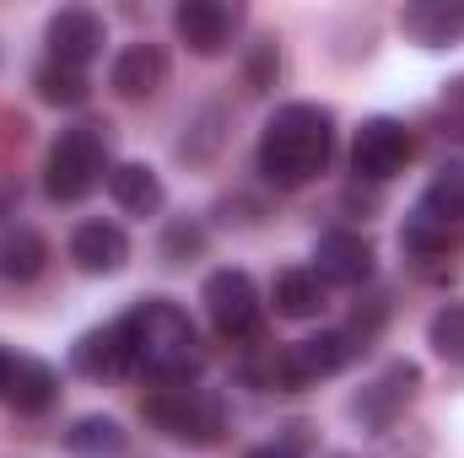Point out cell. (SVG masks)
Here are the masks:
<instances>
[{"instance_id": "4", "label": "cell", "mask_w": 464, "mask_h": 458, "mask_svg": "<svg viewBox=\"0 0 464 458\" xmlns=\"http://www.w3.org/2000/svg\"><path fill=\"white\" fill-rule=\"evenodd\" d=\"M140 410L157 432H168L173 443H189V448H217L222 432H227V399L217 388H200L195 377L157 383Z\"/></svg>"}, {"instance_id": "6", "label": "cell", "mask_w": 464, "mask_h": 458, "mask_svg": "<svg viewBox=\"0 0 464 458\" xmlns=\"http://www.w3.org/2000/svg\"><path fill=\"white\" fill-rule=\"evenodd\" d=\"M421 394V367L411 361V356H394L389 367H378L356 394H351L346 415L362 426V432H372V437H383V432H394V421L411 410V399Z\"/></svg>"}, {"instance_id": "9", "label": "cell", "mask_w": 464, "mask_h": 458, "mask_svg": "<svg viewBox=\"0 0 464 458\" xmlns=\"http://www.w3.org/2000/svg\"><path fill=\"white\" fill-rule=\"evenodd\" d=\"M243 27V5H227V0H179L173 5V33L179 43H189V54L200 60H217L227 54L232 38Z\"/></svg>"}, {"instance_id": "31", "label": "cell", "mask_w": 464, "mask_h": 458, "mask_svg": "<svg viewBox=\"0 0 464 458\" xmlns=\"http://www.w3.org/2000/svg\"><path fill=\"white\" fill-rule=\"evenodd\" d=\"M330 458H351V453H330Z\"/></svg>"}, {"instance_id": "28", "label": "cell", "mask_w": 464, "mask_h": 458, "mask_svg": "<svg viewBox=\"0 0 464 458\" xmlns=\"http://www.w3.org/2000/svg\"><path fill=\"white\" fill-rule=\"evenodd\" d=\"M443 114H449L454 124H459L454 135H464V76H459V81H449V87H443Z\"/></svg>"}, {"instance_id": "8", "label": "cell", "mask_w": 464, "mask_h": 458, "mask_svg": "<svg viewBox=\"0 0 464 458\" xmlns=\"http://www.w3.org/2000/svg\"><path fill=\"white\" fill-rule=\"evenodd\" d=\"M411 151H416V140H411V129L400 119L372 114L351 135V173H356V184H389L411 162Z\"/></svg>"}, {"instance_id": "5", "label": "cell", "mask_w": 464, "mask_h": 458, "mask_svg": "<svg viewBox=\"0 0 464 458\" xmlns=\"http://www.w3.org/2000/svg\"><path fill=\"white\" fill-rule=\"evenodd\" d=\"M114 173V157H109V135L98 124H71L54 135L49 157H44V195L54 205H76L87 200L103 178Z\"/></svg>"}, {"instance_id": "21", "label": "cell", "mask_w": 464, "mask_h": 458, "mask_svg": "<svg viewBox=\"0 0 464 458\" xmlns=\"http://www.w3.org/2000/svg\"><path fill=\"white\" fill-rule=\"evenodd\" d=\"M65 448L76 458H119L124 448H130V432H124V421H114V415H76L71 421V432H65Z\"/></svg>"}, {"instance_id": "16", "label": "cell", "mask_w": 464, "mask_h": 458, "mask_svg": "<svg viewBox=\"0 0 464 458\" xmlns=\"http://www.w3.org/2000/svg\"><path fill=\"white\" fill-rule=\"evenodd\" d=\"M49 270V237L27 222L0 227V281L5 286H27Z\"/></svg>"}, {"instance_id": "24", "label": "cell", "mask_w": 464, "mask_h": 458, "mask_svg": "<svg viewBox=\"0 0 464 458\" xmlns=\"http://www.w3.org/2000/svg\"><path fill=\"white\" fill-rule=\"evenodd\" d=\"M427 345L443 356V361H464V302H449L432 313L427 324Z\"/></svg>"}, {"instance_id": "1", "label": "cell", "mask_w": 464, "mask_h": 458, "mask_svg": "<svg viewBox=\"0 0 464 458\" xmlns=\"http://www.w3.org/2000/svg\"><path fill=\"white\" fill-rule=\"evenodd\" d=\"M335 157V114L324 103H281L265 119L254 162L276 189H308Z\"/></svg>"}, {"instance_id": "12", "label": "cell", "mask_w": 464, "mask_h": 458, "mask_svg": "<svg viewBox=\"0 0 464 458\" xmlns=\"http://www.w3.org/2000/svg\"><path fill=\"white\" fill-rule=\"evenodd\" d=\"M109 87H114V98H124V103L157 98V92L168 87V49L151 43V38L124 43L114 54V65H109Z\"/></svg>"}, {"instance_id": "7", "label": "cell", "mask_w": 464, "mask_h": 458, "mask_svg": "<svg viewBox=\"0 0 464 458\" xmlns=\"http://www.w3.org/2000/svg\"><path fill=\"white\" fill-rule=\"evenodd\" d=\"M200 302H206V319L217 324L222 340H259L265 335V297L254 286L248 270H211L206 286H200Z\"/></svg>"}, {"instance_id": "2", "label": "cell", "mask_w": 464, "mask_h": 458, "mask_svg": "<svg viewBox=\"0 0 464 458\" xmlns=\"http://www.w3.org/2000/svg\"><path fill=\"white\" fill-rule=\"evenodd\" d=\"M119 329H124V345H130V372H151L157 383L195 377V324L179 302L140 297L119 319Z\"/></svg>"}, {"instance_id": "13", "label": "cell", "mask_w": 464, "mask_h": 458, "mask_svg": "<svg viewBox=\"0 0 464 458\" xmlns=\"http://www.w3.org/2000/svg\"><path fill=\"white\" fill-rule=\"evenodd\" d=\"M71 264L82 270V275H119L124 264H130V237L119 222H103V216H92V222H82V227L71 232Z\"/></svg>"}, {"instance_id": "23", "label": "cell", "mask_w": 464, "mask_h": 458, "mask_svg": "<svg viewBox=\"0 0 464 458\" xmlns=\"http://www.w3.org/2000/svg\"><path fill=\"white\" fill-rule=\"evenodd\" d=\"M222 124H227L222 109H200V114L189 119V135L179 140V157H184V162H211V157L222 151V140H227Z\"/></svg>"}, {"instance_id": "18", "label": "cell", "mask_w": 464, "mask_h": 458, "mask_svg": "<svg viewBox=\"0 0 464 458\" xmlns=\"http://www.w3.org/2000/svg\"><path fill=\"white\" fill-rule=\"evenodd\" d=\"M71 372H82V377H119V372H130V345H124L119 319L103 324V329H87L82 340L71 345Z\"/></svg>"}, {"instance_id": "29", "label": "cell", "mask_w": 464, "mask_h": 458, "mask_svg": "<svg viewBox=\"0 0 464 458\" xmlns=\"http://www.w3.org/2000/svg\"><path fill=\"white\" fill-rule=\"evenodd\" d=\"M11 361H16V356H11V350L0 345V394H5V377H11Z\"/></svg>"}, {"instance_id": "11", "label": "cell", "mask_w": 464, "mask_h": 458, "mask_svg": "<svg viewBox=\"0 0 464 458\" xmlns=\"http://www.w3.org/2000/svg\"><path fill=\"white\" fill-rule=\"evenodd\" d=\"M314 275L324 286H367L372 281V243L351 227H330L314 243Z\"/></svg>"}, {"instance_id": "14", "label": "cell", "mask_w": 464, "mask_h": 458, "mask_svg": "<svg viewBox=\"0 0 464 458\" xmlns=\"http://www.w3.org/2000/svg\"><path fill=\"white\" fill-rule=\"evenodd\" d=\"M400 33L416 49H454L464 38V0H411V5H400Z\"/></svg>"}, {"instance_id": "10", "label": "cell", "mask_w": 464, "mask_h": 458, "mask_svg": "<svg viewBox=\"0 0 464 458\" xmlns=\"http://www.w3.org/2000/svg\"><path fill=\"white\" fill-rule=\"evenodd\" d=\"M44 43H49V60L71 65V71H87V65L103 54L109 27H103V16H98L92 5H65V11H54V16H49Z\"/></svg>"}, {"instance_id": "27", "label": "cell", "mask_w": 464, "mask_h": 458, "mask_svg": "<svg viewBox=\"0 0 464 458\" xmlns=\"http://www.w3.org/2000/svg\"><path fill=\"white\" fill-rule=\"evenodd\" d=\"M243 458H308V426L292 421V426H281L270 443H254Z\"/></svg>"}, {"instance_id": "3", "label": "cell", "mask_w": 464, "mask_h": 458, "mask_svg": "<svg viewBox=\"0 0 464 458\" xmlns=\"http://www.w3.org/2000/svg\"><path fill=\"white\" fill-rule=\"evenodd\" d=\"M356 356H362V340H356L351 329H319V335H303V340L270 350L259 367L248 361L243 372H248L254 383H265V388L292 394V388H314V383H324V377L346 372Z\"/></svg>"}, {"instance_id": "26", "label": "cell", "mask_w": 464, "mask_h": 458, "mask_svg": "<svg viewBox=\"0 0 464 458\" xmlns=\"http://www.w3.org/2000/svg\"><path fill=\"white\" fill-rule=\"evenodd\" d=\"M276 76H281V49H276V38H254V49H248V60H243V87H248V92H270Z\"/></svg>"}, {"instance_id": "19", "label": "cell", "mask_w": 464, "mask_h": 458, "mask_svg": "<svg viewBox=\"0 0 464 458\" xmlns=\"http://www.w3.org/2000/svg\"><path fill=\"white\" fill-rule=\"evenodd\" d=\"M270 302H276L281 319L308 324V319L324 313V281L314 275V264H286V270L276 275V286H270Z\"/></svg>"}, {"instance_id": "15", "label": "cell", "mask_w": 464, "mask_h": 458, "mask_svg": "<svg viewBox=\"0 0 464 458\" xmlns=\"http://www.w3.org/2000/svg\"><path fill=\"white\" fill-rule=\"evenodd\" d=\"M0 399H5L16 415H44V410L60 399V372H54L44 356H16Z\"/></svg>"}, {"instance_id": "17", "label": "cell", "mask_w": 464, "mask_h": 458, "mask_svg": "<svg viewBox=\"0 0 464 458\" xmlns=\"http://www.w3.org/2000/svg\"><path fill=\"white\" fill-rule=\"evenodd\" d=\"M109 200H114L124 216L146 222V216H157V211H162L168 189H162L157 167H146V162H114V173H109Z\"/></svg>"}, {"instance_id": "30", "label": "cell", "mask_w": 464, "mask_h": 458, "mask_svg": "<svg viewBox=\"0 0 464 458\" xmlns=\"http://www.w3.org/2000/svg\"><path fill=\"white\" fill-rule=\"evenodd\" d=\"M11 205H16V189H11V184H0V216H5Z\"/></svg>"}, {"instance_id": "25", "label": "cell", "mask_w": 464, "mask_h": 458, "mask_svg": "<svg viewBox=\"0 0 464 458\" xmlns=\"http://www.w3.org/2000/svg\"><path fill=\"white\" fill-rule=\"evenodd\" d=\"M200 248H206V227L189 222V216L168 222V227H162V243H157L162 264H189V259H200Z\"/></svg>"}, {"instance_id": "22", "label": "cell", "mask_w": 464, "mask_h": 458, "mask_svg": "<svg viewBox=\"0 0 464 458\" xmlns=\"http://www.w3.org/2000/svg\"><path fill=\"white\" fill-rule=\"evenodd\" d=\"M33 92H38V103H49V109H82V103L92 98V81H87V71H71V65H60V60H44V65L33 71Z\"/></svg>"}, {"instance_id": "20", "label": "cell", "mask_w": 464, "mask_h": 458, "mask_svg": "<svg viewBox=\"0 0 464 458\" xmlns=\"http://www.w3.org/2000/svg\"><path fill=\"white\" fill-rule=\"evenodd\" d=\"M416 216L432 222V227H443V232L464 227V162H443L427 178V189L416 200Z\"/></svg>"}]
</instances>
